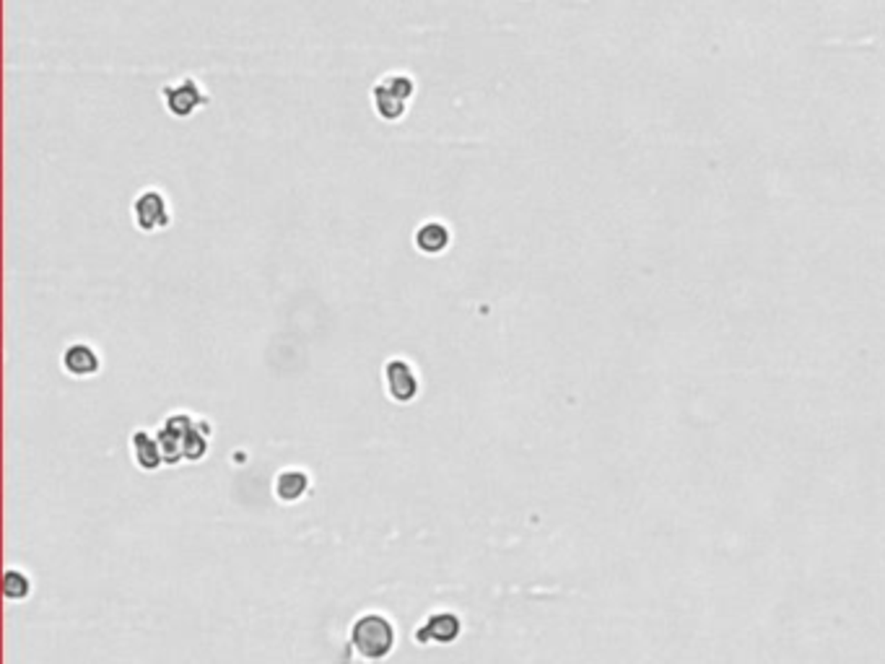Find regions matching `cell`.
<instances>
[{
	"label": "cell",
	"instance_id": "obj_1",
	"mask_svg": "<svg viewBox=\"0 0 885 664\" xmlns=\"http://www.w3.org/2000/svg\"><path fill=\"white\" fill-rule=\"evenodd\" d=\"M418 86H416V78L410 73H403V70H392V73H385L369 91L372 97V109L375 115L382 122H400V119L408 115L410 102L416 97Z\"/></svg>",
	"mask_w": 885,
	"mask_h": 664
},
{
	"label": "cell",
	"instance_id": "obj_2",
	"mask_svg": "<svg viewBox=\"0 0 885 664\" xmlns=\"http://www.w3.org/2000/svg\"><path fill=\"white\" fill-rule=\"evenodd\" d=\"M205 424L192 421L190 415H171L159 431V446L164 462L201 460L205 452Z\"/></svg>",
	"mask_w": 885,
	"mask_h": 664
},
{
	"label": "cell",
	"instance_id": "obj_3",
	"mask_svg": "<svg viewBox=\"0 0 885 664\" xmlns=\"http://www.w3.org/2000/svg\"><path fill=\"white\" fill-rule=\"evenodd\" d=\"M133 226L140 234H159L174 221L170 195L159 188H143L130 203Z\"/></svg>",
	"mask_w": 885,
	"mask_h": 664
},
{
	"label": "cell",
	"instance_id": "obj_4",
	"mask_svg": "<svg viewBox=\"0 0 885 664\" xmlns=\"http://www.w3.org/2000/svg\"><path fill=\"white\" fill-rule=\"evenodd\" d=\"M159 97H161L164 109L177 119L195 117L201 109H205L211 104V94L205 91L203 84L195 76H182L177 81L164 84Z\"/></svg>",
	"mask_w": 885,
	"mask_h": 664
},
{
	"label": "cell",
	"instance_id": "obj_5",
	"mask_svg": "<svg viewBox=\"0 0 885 664\" xmlns=\"http://www.w3.org/2000/svg\"><path fill=\"white\" fill-rule=\"evenodd\" d=\"M351 644L364 659H382L387 657L395 647V630L392 623L385 615H364L354 623L351 630Z\"/></svg>",
	"mask_w": 885,
	"mask_h": 664
},
{
	"label": "cell",
	"instance_id": "obj_6",
	"mask_svg": "<svg viewBox=\"0 0 885 664\" xmlns=\"http://www.w3.org/2000/svg\"><path fill=\"white\" fill-rule=\"evenodd\" d=\"M382 379L395 403H410L418 394V374L406 358H390L382 369Z\"/></svg>",
	"mask_w": 885,
	"mask_h": 664
},
{
	"label": "cell",
	"instance_id": "obj_7",
	"mask_svg": "<svg viewBox=\"0 0 885 664\" xmlns=\"http://www.w3.org/2000/svg\"><path fill=\"white\" fill-rule=\"evenodd\" d=\"M413 244L416 250L426 257L444 255L452 244V229L442 219H426L416 226L413 231Z\"/></svg>",
	"mask_w": 885,
	"mask_h": 664
},
{
	"label": "cell",
	"instance_id": "obj_8",
	"mask_svg": "<svg viewBox=\"0 0 885 664\" xmlns=\"http://www.w3.org/2000/svg\"><path fill=\"white\" fill-rule=\"evenodd\" d=\"M102 366V358L97 353L94 345L88 342H70L68 348L63 351V369L70 376H94Z\"/></svg>",
	"mask_w": 885,
	"mask_h": 664
},
{
	"label": "cell",
	"instance_id": "obj_9",
	"mask_svg": "<svg viewBox=\"0 0 885 664\" xmlns=\"http://www.w3.org/2000/svg\"><path fill=\"white\" fill-rule=\"evenodd\" d=\"M458 633H460V618H455V615H449V613H442V615L428 618V623H426L424 628L418 630V641H442V644H447V641H452Z\"/></svg>",
	"mask_w": 885,
	"mask_h": 664
},
{
	"label": "cell",
	"instance_id": "obj_10",
	"mask_svg": "<svg viewBox=\"0 0 885 664\" xmlns=\"http://www.w3.org/2000/svg\"><path fill=\"white\" fill-rule=\"evenodd\" d=\"M133 455H136L138 467H143V470H156L164 462L159 439H151V434H146V431L133 434Z\"/></svg>",
	"mask_w": 885,
	"mask_h": 664
},
{
	"label": "cell",
	"instance_id": "obj_11",
	"mask_svg": "<svg viewBox=\"0 0 885 664\" xmlns=\"http://www.w3.org/2000/svg\"><path fill=\"white\" fill-rule=\"evenodd\" d=\"M309 488V477L302 473V470H283L281 475H278V480H275V495L281 498V501H296V498H302L304 495V491Z\"/></svg>",
	"mask_w": 885,
	"mask_h": 664
},
{
	"label": "cell",
	"instance_id": "obj_12",
	"mask_svg": "<svg viewBox=\"0 0 885 664\" xmlns=\"http://www.w3.org/2000/svg\"><path fill=\"white\" fill-rule=\"evenodd\" d=\"M3 592L8 599H24L29 595V579L18 571H5V581H3Z\"/></svg>",
	"mask_w": 885,
	"mask_h": 664
}]
</instances>
